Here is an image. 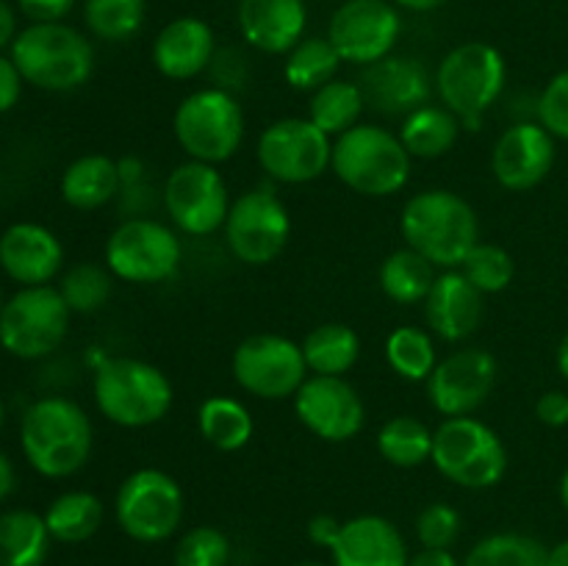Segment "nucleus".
Here are the masks:
<instances>
[{
  "label": "nucleus",
  "instance_id": "nucleus-32",
  "mask_svg": "<svg viewBox=\"0 0 568 566\" xmlns=\"http://www.w3.org/2000/svg\"><path fill=\"white\" fill-rule=\"evenodd\" d=\"M381 289L392 303L397 305H419L430 294L433 283L438 277V266L422 253L410 250L408 244L386 255L381 264Z\"/></svg>",
  "mask_w": 568,
  "mask_h": 566
},
{
  "label": "nucleus",
  "instance_id": "nucleus-41",
  "mask_svg": "<svg viewBox=\"0 0 568 566\" xmlns=\"http://www.w3.org/2000/svg\"><path fill=\"white\" fill-rule=\"evenodd\" d=\"M231 538L214 525H197L175 544V566H227Z\"/></svg>",
  "mask_w": 568,
  "mask_h": 566
},
{
  "label": "nucleus",
  "instance_id": "nucleus-6",
  "mask_svg": "<svg viewBox=\"0 0 568 566\" xmlns=\"http://www.w3.org/2000/svg\"><path fill=\"white\" fill-rule=\"evenodd\" d=\"M436 94L460 120L464 131H480L486 111L503 98L508 83L505 55L488 42H464L438 64Z\"/></svg>",
  "mask_w": 568,
  "mask_h": 566
},
{
  "label": "nucleus",
  "instance_id": "nucleus-1",
  "mask_svg": "<svg viewBox=\"0 0 568 566\" xmlns=\"http://www.w3.org/2000/svg\"><path fill=\"white\" fill-rule=\"evenodd\" d=\"M94 427L70 397L50 394L28 405L20 422V447L33 472L50 481L72 477L89 464Z\"/></svg>",
  "mask_w": 568,
  "mask_h": 566
},
{
  "label": "nucleus",
  "instance_id": "nucleus-55",
  "mask_svg": "<svg viewBox=\"0 0 568 566\" xmlns=\"http://www.w3.org/2000/svg\"><path fill=\"white\" fill-rule=\"evenodd\" d=\"M555 364H558V372L564 375V381H568V331L564 333L558 344V353H555Z\"/></svg>",
  "mask_w": 568,
  "mask_h": 566
},
{
  "label": "nucleus",
  "instance_id": "nucleus-46",
  "mask_svg": "<svg viewBox=\"0 0 568 566\" xmlns=\"http://www.w3.org/2000/svg\"><path fill=\"white\" fill-rule=\"evenodd\" d=\"M22 75L14 67L11 55H0V114L11 111L22 94Z\"/></svg>",
  "mask_w": 568,
  "mask_h": 566
},
{
  "label": "nucleus",
  "instance_id": "nucleus-19",
  "mask_svg": "<svg viewBox=\"0 0 568 566\" xmlns=\"http://www.w3.org/2000/svg\"><path fill=\"white\" fill-rule=\"evenodd\" d=\"M555 137L532 120H519L499 133L491 150V172L508 192H530L552 172Z\"/></svg>",
  "mask_w": 568,
  "mask_h": 566
},
{
  "label": "nucleus",
  "instance_id": "nucleus-48",
  "mask_svg": "<svg viewBox=\"0 0 568 566\" xmlns=\"http://www.w3.org/2000/svg\"><path fill=\"white\" fill-rule=\"evenodd\" d=\"M338 533H342V522L331 514H316L314 519L308 522V538L316 547L331 549L333 544H336Z\"/></svg>",
  "mask_w": 568,
  "mask_h": 566
},
{
  "label": "nucleus",
  "instance_id": "nucleus-12",
  "mask_svg": "<svg viewBox=\"0 0 568 566\" xmlns=\"http://www.w3.org/2000/svg\"><path fill=\"white\" fill-rule=\"evenodd\" d=\"M222 231L233 259L247 266H266L286 250L292 216L275 189L255 186L233 200Z\"/></svg>",
  "mask_w": 568,
  "mask_h": 566
},
{
  "label": "nucleus",
  "instance_id": "nucleus-17",
  "mask_svg": "<svg viewBox=\"0 0 568 566\" xmlns=\"http://www.w3.org/2000/svg\"><path fill=\"white\" fill-rule=\"evenodd\" d=\"M497 386V358L483 347H464L444 355L427 377L430 405L449 416H471L486 405Z\"/></svg>",
  "mask_w": 568,
  "mask_h": 566
},
{
  "label": "nucleus",
  "instance_id": "nucleus-20",
  "mask_svg": "<svg viewBox=\"0 0 568 566\" xmlns=\"http://www.w3.org/2000/svg\"><path fill=\"white\" fill-rule=\"evenodd\" d=\"M358 87L369 109L383 117H408L430 103L436 92L430 70L414 55H386L369 67H361Z\"/></svg>",
  "mask_w": 568,
  "mask_h": 566
},
{
  "label": "nucleus",
  "instance_id": "nucleus-3",
  "mask_svg": "<svg viewBox=\"0 0 568 566\" xmlns=\"http://www.w3.org/2000/svg\"><path fill=\"white\" fill-rule=\"evenodd\" d=\"M94 405L111 425L139 431L164 420L175 403L166 372L150 361L114 355L94 366Z\"/></svg>",
  "mask_w": 568,
  "mask_h": 566
},
{
  "label": "nucleus",
  "instance_id": "nucleus-31",
  "mask_svg": "<svg viewBox=\"0 0 568 566\" xmlns=\"http://www.w3.org/2000/svg\"><path fill=\"white\" fill-rule=\"evenodd\" d=\"M303 355L311 375L344 377L361 358V338L344 322H325L316 325L303 338Z\"/></svg>",
  "mask_w": 568,
  "mask_h": 566
},
{
  "label": "nucleus",
  "instance_id": "nucleus-25",
  "mask_svg": "<svg viewBox=\"0 0 568 566\" xmlns=\"http://www.w3.org/2000/svg\"><path fill=\"white\" fill-rule=\"evenodd\" d=\"M331 555L333 566H408L410 560L399 527L377 514H361L342 522V533L331 547Z\"/></svg>",
  "mask_w": 568,
  "mask_h": 566
},
{
  "label": "nucleus",
  "instance_id": "nucleus-39",
  "mask_svg": "<svg viewBox=\"0 0 568 566\" xmlns=\"http://www.w3.org/2000/svg\"><path fill=\"white\" fill-rule=\"evenodd\" d=\"M59 292L64 303L70 305L72 314H98L114 292V275L109 266L94 264V261H81V264L70 266L61 275Z\"/></svg>",
  "mask_w": 568,
  "mask_h": 566
},
{
  "label": "nucleus",
  "instance_id": "nucleus-7",
  "mask_svg": "<svg viewBox=\"0 0 568 566\" xmlns=\"http://www.w3.org/2000/svg\"><path fill=\"white\" fill-rule=\"evenodd\" d=\"M438 475L469 492L494 488L508 475V447L503 436L477 416H449L433 431V458Z\"/></svg>",
  "mask_w": 568,
  "mask_h": 566
},
{
  "label": "nucleus",
  "instance_id": "nucleus-43",
  "mask_svg": "<svg viewBox=\"0 0 568 566\" xmlns=\"http://www.w3.org/2000/svg\"><path fill=\"white\" fill-rule=\"evenodd\" d=\"M536 117L555 139L568 142V70L547 81L536 100Z\"/></svg>",
  "mask_w": 568,
  "mask_h": 566
},
{
  "label": "nucleus",
  "instance_id": "nucleus-52",
  "mask_svg": "<svg viewBox=\"0 0 568 566\" xmlns=\"http://www.w3.org/2000/svg\"><path fill=\"white\" fill-rule=\"evenodd\" d=\"M17 486V475H14V464L9 461V455L0 453V503L9 499V494L14 492Z\"/></svg>",
  "mask_w": 568,
  "mask_h": 566
},
{
  "label": "nucleus",
  "instance_id": "nucleus-23",
  "mask_svg": "<svg viewBox=\"0 0 568 566\" xmlns=\"http://www.w3.org/2000/svg\"><path fill=\"white\" fill-rule=\"evenodd\" d=\"M214 28L200 17H175L153 39L150 59L153 67L170 81H192L209 72L216 55Z\"/></svg>",
  "mask_w": 568,
  "mask_h": 566
},
{
  "label": "nucleus",
  "instance_id": "nucleus-53",
  "mask_svg": "<svg viewBox=\"0 0 568 566\" xmlns=\"http://www.w3.org/2000/svg\"><path fill=\"white\" fill-rule=\"evenodd\" d=\"M397 9H405V11H416V14H427V11H436L442 9L447 0H392Z\"/></svg>",
  "mask_w": 568,
  "mask_h": 566
},
{
  "label": "nucleus",
  "instance_id": "nucleus-21",
  "mask_svg": "<svg viewBox=\"0 0 568 566\" xmlns=\"http://www.w3.org/2000/svg\"><path fill=\"white\" fill-rule=\"evenodd\" d=\"M64 266V247L50 228L14 222L0 236V270L20 286H48Z\"/></svg>",
  "mask_w": 568,
  "mask_h": 566
},
{
  "label": "nucleus",
  "instance_id": "nucleus-42",
  "mask_svg": "<svg viewBox=\"0 0 568 566\" xmlns=\"http://www.w3.org/2000/svg\"><path fill=\"white\" fill-rule=\"evenodd\" d=\"M464 530V516L449 503H430L416 516V538L422 549H453Z\"/></svg>",
  "mask_w": 568,
  "mask_h": 566
},
{
  "label": "nucleus",
  "instance_id": "nucleus-45",
  "mask_svg": "<svg viewBox=\"0 0 568 566\" xmlns=\"http://www.w3.org/2000/svg\"><path fill=\"white\" fill-rule=\"evenodd\" d=\"M78 0H17V9L31 22H64Z\"/></svg>",
  "mask_w": 568,
  "mask_h": 566
},
{
  "label": "nucleus",
  "instance_id": "nucleus-56",
  "mask_svg": "<svg viewBox=\"0 0 568 566\" xmlns=\"http://www.w3.org/2000/svg\"><path fill=\"white\" fill-rule=\"evenodd\" d=\"M560 503L568 511V466L564 469V477H560Z\"/></svg>",
  "mask_w": 568,
  "mask_h": 566
},
{
  "label": "nucleus",
  "instance_id": "nucleus-33",
  "mask_svg": "<svg viewBox=\"0 0 568 566\" xmlns=\"http://www.w3.org/2000/svg\"><path fill=\"white\" fill-rule=\"evenodd\" d=\"M366 109L364 92H361L358 81H344V78H333L322 89H316L308 100V120L314 122L320 131L336 139L347 133L361 122V114Z\"/></svg>",
  "mask_w": 568,
  "mask_h": 566
},
{
  "label": "nucleus",
  "instance_id": "nucleus-38",
  "mask_svg": "<svg viewBox=\"0 0 568 566\" xmlns=\"http://www.w3.org/2000/svg\"><path fill=\"white\" fill-rule=\"evenodd\" d=\"M148 20V0H83V22L103 42H128Z\"/></svg>",
  "mask_w": 568,
  "mask_h": 566
},
{
  "label": "nucleus",
  "instance_id": "nucleus-44",
  "mask_svg": "<svg viewBox=\"0 0 568 566\" xmlns=\"http://www.w3.org/2000/svg\"><path fill=\"white\" fill-rule=\"evenodd\" d=\"M155 194L159 192L150 186V181L122 186L120 198H116L122 216H125V220H131V216H150V211L155 209Z\"/></svg>",
  "mask_w": 568,
  "mask_h": 566
},
{
  "label": "nucleus",
  "instance_id": "nucleus-30",
  "mask_svg": "<svg viewBox=\"0 0 568 566\" xmlns=\"http://www.w3.org/2000/svg\"><path fill=\"white\" fill-rule=\"evenodd\" d=\"M50 533L37 511L14 508L0 514V566H44Z\"/></svg>",
  "mask_w": 568,
  "mask_h": 566
},
{
  "label": "nucleus",
  "instance_id": "nucleus-29",
  "mask_svg": "<svg viewBox=\"0 0 568 566\" xmlns=\"http://www.w3.org/2000/svg\"><path fill=\"white\" fill-rule=\"evenodd\" d=\"M42 516L53 542L83 544L98 536V530L103 527L105 505L98 494L75 488V492L59 494Z\"/></svg>",
  "mask_w": 568,
  "mask_h": 566
},
{
  "label": "nucleus",
  "instance_id": "nucleus-4",
  "mask_svg": "<svg viewBox=\"0 0 568 566\" xmlns=\"http://www.w3.org/2000/svg\"><path fill=\"white\" fill-rule=\"evenodd\" d=\"M11 61L31 87L72 92L92 78L94 48L67 22H31L11 42Z\"/></svg>",
  "mask_w": 568,
  "mask_h": 566
},
{
  "label": "nucleus",
  "instance_id": "nucleus-13",
  "mask_svg": "<svg viewBox=\"0 0 568 566\" xmlns=\"http://www.w3.org/2000/svg\"><path fill=\"white\" fill-rule=\"evenodd\" d=\"M161 203L175 231L186 236H211L225 228L233 200L214 164L189 159L166 175Z\"/></svg>",
  "mask_w": 568,
  "mask_h": 566
},
{
  "label": "nucleus",
  "instance_id": "nucleus-50",
  "mask_svg": "<svg viewBox=\"0 0 568 566\" xmlns=\"http://www.w3.org/2000/svg\"><path fill=\"white\" fill-rule=\"evenodd\" d=\"M17 11L9 0H0V50L11 48L17 39Z\"/></svg>",
  "mask_w": 568,
  "mask_h": 566
},
{
  "label": "nucleus",
  "instance_id": "nucleus-15",
  "mask_svg": "<svg viewBox=\"0 0 568 566\" xmlns=\"http://www.w3.org/2000/svg\"><path fill=\"white\" fill-rule=\"evenodd\" d=\"M231 372L242 392L258 400H288L308 381L303 347L277 333H255L239 342Z\"/></svg>",
  "mask_w": 568,
  "mask_h": 566
},
{
  "label": "nucleus",
  "instance_id": "nucleus-59",
  "mask_svg": "<svg viewBox=\"0 0 568 566\" xmlns=\"http://www.w3.org/2000/svg\"><path fill=\"white\" fill-rule=\"evenodd\" d=\"M3 305H6V300H3V289H0V314H3Z\"/></svg>",
  "mask_w": 568,
  "mask_h": 566
},
{
  "label": "nucleus",
  "instance_id": "nucleus-8",
  "mask_svg": "<svg viewBox=\"0 0 568 566\" xmlns=\"http://www.w3.org/2000/svg\"><path fill=\"white\" fill-rule=\"evenodd\" d=\"M178 144L192 161L225 164L244 142V111L233 92L205 87L186 94L172 117Z\"/></svg>",
  "mask_w": 568,
  "mask_h": 566
},
{
  "label": "nucleus",
  "instance_id": "nucleus-28",
  "mask_svg": "<svg viewBox=\"0 0 568 566\" xmlns=\"http://www.w3.org/2000/svg\"><path fill=\"white\" fill-rule=\"evenodd\" d=\"M197 431L220 453H236V449L250 444L255 433V422L242 400L214 394V397H205L200 403Z\"/></svg>",
  "mask_w": 568,
  "mask_h": 566
},
{
  "label": "nucleus",
  "instance_id": "nucleus-22",
  "mask_svg": "<svg viewBox=\"0 0 568 566\" xmlns=\"http://www.w3.org/2000/svg\"><path fill=\"white\" fill-rule=\"evenodd\" d=\"M486 316V294L477 292L460 270H442L425 300V320L433 336L458 344L475 336Z\"/></svg>",
  "mask_w": 568,
  "mask_h": 566
},
{
  "label": "nucleus",
  "instance_id": "nucleus-11",
  "mask_svg": "<svg viewBox=\"0 0 568 566\" xmlns=\"http://www.w3.org/2000/svg\"><path fill=\"white\" fill-rule=\"evenodd\" d=\"M70 316L59 286H22L0 314V347L22 361L44 358L64 344Z\"/></svg>",
  "mask_w": 568,
  "mask_h": 566
},
{
  "label": "nucleus",
  "instance_id": "nucleus-14",
  "mask_svg": "<svg viewBox=\"0 0 568 566\" xmlns=\"http://www.w3.org/2000/svg\"><path fill=\"white\" fill-rule=\"evenodd\" d=\"M255 155L266 178L303 186L331 170L333 142L308 117H283L264 128Z\"/></svg>",
  "mask_w": 568,
  "mask_h": 566
},
{
  "label": "nucleus",
  "instance_id": "nucleus-54",
  "mask_svg": "<svg viewBox=\"0 0 568 566\" xmlns=\"http://www.w3.org/2000/svg\"><path fill=\"white\" fill-rule=\"evenodd\" d=\"M549 566H568V538L549 547Z\"/></svg>",
  "mask_w": 568,
  "mask_h": 566
},
{
  "label": "nucleus",
  "instance_id": "nucleus-34",
  "mask_svg": "<svg viewBox=\"0 0 568 566\" xmlns=\"http://www.w3.org/2000/svg\"><path fill=\"white\" fill-rule=\"evenodd\" d=\"M342 55L327 37H305L286 53L283 78L297 92L314 94L338 75Z\"/></svg>",
  "mask_w": 568,
  "mask_h": 566
},
{
  "label": "nucleus",
  "instance_id": "nucleus-26",
  "mask_svg": "<svg viewBox=\"0 0 568 566\" xmlns=\"http://www.w3.org/2000/svg\"><path fill=\"white\" fill-rule=\"evenodd\" d=\"M61 198L78 211H98L120 198V164L105 153H87L61 172Z\"/></svg>",
  "mask_w": 568,
  "mask_h": 566
},
{
  "label": "nucleus",
  "instance_id": "nucleus-49",
  "mask_svg": "<svg viewBox=\"0 0 568 566\" xmlns=\"http://www.w3.org/2000/svg\"><path fill=\"white\" fill-rule=\"evenodd\" d=\"M408 566H464L453 555V549H419L410 555Z\"/></svg>",
  "mask_w": 568,
  "mask_h": 566
},
{
  "label": "nucleus",
  "instance_id": "nucleus-58",
  "mask_svg": "<svg viewBox=\"0 0 568 566\" xmlns=\"http://www.w3.org/2000/svg\"><path fill=\"white\" fill-rule=\"evenodd\" d=\"M294 566H327V564H320V560H303V564H294Z\"/></svg>",
  "mask_w": 568,
  "mask_h": 566
},
{
  "label": "nucleus",
  "instance_id": "nucleus-16",
  "mask_svg": "<svg viewBox=\"0 0 568 566\" xmlns=\"http://www.w3.org/2000/svg\"><path fill=\"white\" fill-rule=\"evenodd\" d=\"M399 33L403 17L392 0H344L327 26V39L342 61L355 67H369L392 55Z\"/></svg>",
  "mask_w": 568,
  "mask_h": 566
},
{
  "label": "nucleus",
  "instance_id": "nucleus-37",
  "mask_svg": "<svg viewBox=\"0 0 568 566\" xmlns=\"http://www.w3.org/2000/svg\"><path fill=\"white\" fill-rule=\"evenodd\" d=\"M386 361L403 381L427 383L433 375L438 358L436 342L427 331L416 325H403L388 333L386 338Z\"/></svg>",
  "mask_w": 568,
  "mask_h": 566
},
{
  "label": "nucleus",
  "instance_id": "nucleus-36",
  "mask_svg": "<svg viewBox=\"0 0 568 566\" xmlns=\"http://www.w3.org/2000/svg\"><path fill=\"white\" fill-rule=\"evenodd\" d=\"M464 566H549V547L516 530H499L480 538L466 553Z\"/></svg>",
  "mask_w": 568,
  "mask_h": 566
},
{
  "label": "nucleus",
  "instance_id": "nucleus-40",
  "mask_svg": "<svg viewBox=\"0 0 568 566\" xmlns=\"http://www.w3.org/2000/svg\"><path fill=\"white\" fill-rule=\"evenodd\" d=\"M458 270L480 294L505 292L516 275L514 255L491 242H477Z\"/></svg>",
  "mask_w": 568,
  "mask_h": 566
},
{
  "label": "nucleus",
  "instance_id": "nucleus-10",
  "mask_svg": "<svg viewBox=\"0 0 568 566\" xmlns=\"http://www.w3.org/2000/svg\"><path fill=\"white\" fill-rule=\"evenodd\" d=\"M183 247L175 228L153 216H131L111 231L105 242V266L116 281L153 286L178 275Z\"/></svg>",
  "mask_w": 568,
  "mask_h": 566
},
{
  "label": "nucleus",
  "instance_id": "nucleus-27",
  "mask_svg": "<svg viewBox=\"0 0 568 566\" xmlns=\"http://www.w3.org/2000/svg\"><path fill=\"white\" fill-rule=\"evenodd\" d=\"M460 131L464 125L447 105L427 103L405 117L399 125V139L410 159H442L458 144Z\"/></svg>",
  "mask_w": 568,
  "mask_h": 566
},
{
  "label": "nucleus",
  "instance_id": "nucleus-35",
  "mask_svg": "<svg viewBox=\"0 0 568 566\" xmlns=\"http://www.w3.org/2000/svg\"><path fill=\"white\" fill-rule=\"evenodd\" d=\"M377 453L397 469H416L422 464H430L433 431L416 416H392L377 431Z\"/></svg>",
  "mask_w": 568,
  "mask_h": 566
},
{
  "label": "nucleus",
  "instance_id": "nucleus-57",
  "mask_svg": "<svg viewBox=\"0 0 568 566\" xmlns=\"http://www.w3.org/2000/svg\"><path fill=\"white\" fill-rule=\"evenodd\" d=\"M3 420H6V405H3V397H0V427H3Z\"/></svg>",
  "mask_w": 568,
  "mask_h": 566
},
{
  "label": "nucleus",
  "instance_id": "nucleus-24",
  "mask_svg": "<svg viewBox=\"0 0 568 566\" xmlns=\"http://www.w3.org/2000/svg\"><path fill=\"white\" fill-rule=\"evenodd\" d=\"M239 31L250 48L266 55H286L308 28L305 0H239Z\"/></svg>",
  "mask_w": 568,
  "mask_h": 566
},
{
  "label": "nucleus",
  "instance_id": "nucleus-18",
  "mask_svg": "<svg viewBox=\"0 0 568 566\" xmlns=\"http://www.w3.org/2000/svg\"><path fill=\"white\" fill-rule=\"evenodd\" d=\"M292 400L297 420L322 442L342 444L364 431L366 405L347 377L308 375Z\"/></svg>",
  "mask_w": 568,
  "mask_h": 566
},
{
  "label": "nucleus",
  "instance_id": "nucleus-2",
  "mask_svg": "<svg viewBox=\"0 0 568 566\" xmlns=\"http://www.w3.org/2000/svg\"><path fill=\"white\" fill-rule=\"evenodd\" d=\"M399 231L405 244L438 270H458L480 242V220L469 200L453 189H425L403 205Z\"/></svg>",
  "mask_w": 568,
  "mask_h": 566
},
{
  "label": "nucleus",
  "instance_id": "nucleus-9",
  "mask_svg": "<svg viewBox=\"0 0 568 566\" xmlns=\"http://www.w3.org/2000/svg\"><path fill=\"white\" fill-rule=\"evenodd\" d=\"M186 511L183 488L170 472L144 469L131 472L120 483L114 497V519L128 538L139 544H161L178 533Z\"/></svg>",
  "mask_w": 568,
  "mask_h": 566
},
{
  "label": "nucleus",
  "instance_id": "nucleus-47",
  "mask_svg": "<svg viewBox=\"0 0 568 566\" xmlns=\"http://www.w3.org/2000/svg\"><path fill=\"white\" fill-rule=\"evenodd\" d=\"M538 422L547 427L568 425V394L566 392H544L536 403Z\"/></svg>",
  "mask_w": 568,
  "mask_h": 566
},
{
  "label": "nucleus",
  "instance_id": "nucleus-5",
  "mask_svg": "<svg viewBox=\"0 0 568 566\" xmlns=\"http://www.w3.org/2000/svg\"><path fill=\"white\" fill-rule=\"evenodd\" d=\"M410 153L399 133L358 122L333 139L331 170L338 181L364 198H392L410 178Z\"/></svg>",
  "mask_w": 568,
  "mask_h": 566
},
{
  "label": "nucleus",
  "instance_id": "nucleus-51",
  "mask_svg": "<svg viewBox=\"0 0 568 566\" xmlns=\"http://www.w3.org/2000/svg\"><path fill=\"white\" fill-rule=\"evenodd\" d=\"M116 164H120V183H122V186H131V183L148 181V166H144L142 159H136V155H125V159H120Z\"/></svg>",
  "mask_w": 568,
  "mask_h": 566
}]
</instances>
